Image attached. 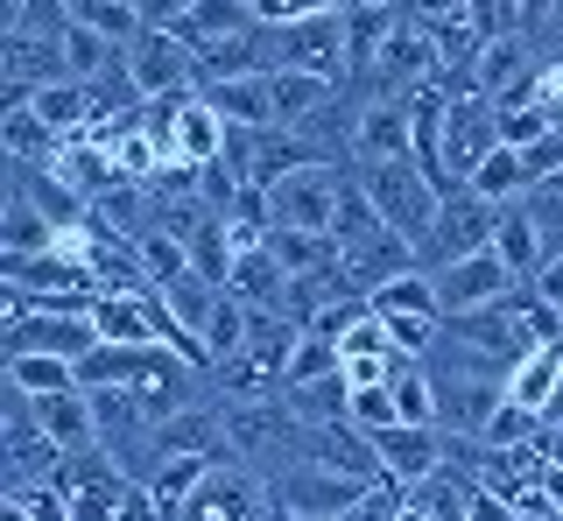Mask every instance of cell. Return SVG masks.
I'll use <instances>...</instances> for the list:
<instances>
[{"label":"cell","instance_id":"obj_25","mask_svg":"<svg viewBox=\"0 0 563 521\" xmlns=\"http://www.w3.org/2000/svg\"><path fill=\"white\" fill-rule=\"evenodd\" d=\"M472 190H486L493 204H515V198H528V190H536V169H528V155L521 148H493L479 169H472Z\"/></svg>","mask_w":563,"mask_h":521},{"label":"cell","instance_id":"obj_17","mask_svg":"<svg viewBox=\"0 0 563 521\" xmlns=\"http://www.w3.org/2000/svg\"><path fill=\"white\" fill-rule=\"evenodd\" d=\"M205 99H211L225 120H233V128H282V113H275V78H268V71H246V78L205 85Z\"/></svg>","mask_w":563,"mask_h":521},{"label":"cell","instance_id":"obj_15","mask_svg":"<svg viewBox=\"0 0 563 521\" xmlns=\"http://www.w3.org/2000/svg\"><path fill=\"white\" fill-rule=\"evenodd\" d=\"M289 282H296V275L268 254V240H261V247H240L233 275H225V289H233L246 310H289Z\"/></svg>","mask_w":563,"mask_h":521},{"label":"cell","instance_id":"obj_13","mask_svg":"<svg viewBox=\"0 0 563 521\" xmlns=\"http://www.w3.org/2000/svg\"><path fill=\"white\" fill-rule=\"evenodd\" d=\"M225 148H233V120L211 107L205 92H190L176 107V128H169V163L205 169V163H225Z\"/></svg>","mask_w":563,"mask_h":521},{"label":"cell","instance_id":"obj_33","mask_svg":"<svg viewBox=\"0 0 563 521\" xmlns=\"http://www.w3.org/2000/svg\"><path fill=\"white\" fill-rule=\"evenodd\" d=\"M472 521H521V508L500 494V486H472Z\"/></svg>","mask_w":563,"mask_h":521},{"label":"cell","instance_id":"obj_24","mask_svg":"<svg viewBox=\"0 0 563 521\" xmlns=\"http://www.w3.org/2000/svg\"><path fill=\"white\" fill-rule=\"evenodd\" d=\"M268 78H275L282 128H310V120L331 107V92H339V78H317V71H268Z\"/></svg>","mask_w":563,"mask_h":521},{"label":"cell","instance_id":"obj_38","mask_svg":"<svg viewBox=\"0 0 563 521\" xmlns=\"http://www.w3.org/2000/svg\"><path fill=\"white\" fill-rule=\"evenodd\" d=\"M542 423H563V374H556V402H550V415Z\"/></svg>","mask_w":563,"mask_h":521},{"label":"cell","instance_id":"obj_23","mask_svg":"<svg viewBox=\"0 0 563 521\" xmlns=\"http://www.w3.org/2000/svg\"><path fill=\"white\" fill-rule=\"evenodd\" d=\"M35 409H43V430L57 437V451H85V444H99V423H92V395H85V388H64V395H35Z\"/></svg>","mask_w":563,"mask_h":521},{"label":"cell","instance_id":"obj_27","mask_svg":"<svg viewBox=\"0 0 563 521\" xmlns=\"http://www.w3.org/2000/svg\"><path fill=\"white\" fill-rule=\"evenodd\" d=\"M8 388H22V395H64V388H78V359H57V353H8Z\"/></svg>","mask_w":563,"mask_h":521},{"label":"cell","instance_id":"obj_28","mask_svg":"<svg viewBox=\"0 0 563 521\" xmlns=\"http://www.w3.org/2000/svg\"><path fill=\"white\" fill-rule=\"evenodd\" d=\"M211 465H219V458H163V465H155L148 494L163 500V514H169V521L184 514V500H190V494L205 486V473H211Z\"/></svg>","mask_w":563,"mask_h":521},{"label":"cell","instance_id":"obj_35","mask_svg":"<svg viewBox=\"0 0 563 521\" xmlns=\"http://www.w3.org/2000/svg\"><path fill=\"white\" fill-rule=\"evenodd\" d=\"M113 521H169V514H163V500H155L148 486H128V500H120Z\"/></svg>","mask_w":563,"mask_h":521},{"label":"cell","instance_id":"obj_4","mask_svg":"<svg viewBox=\"0 0 563 521\" xmlns=\"http://www.w3.org/2000/svg\"><path fill=\"white\" fill-rule=\"evenodd\" d=\"M493 233H500V204H493L486 190L457 184V190H444V204H437V225L422 233L416 260H422V268H444V260H465V254L493 247Z\"/></svg>","mask_w":563,"mask_h":521},{"label":"cell","instance_id":"obj_7","mask_svg":"<svg viewBox=\"0 0 563 521\" xmlns=\"http://www.w3.org/2000/svg\"><path fill=\"white\" fill-rule=\"evenodd\" d=\"M128 78L141 99H169V92H205L198 78V49H190L176 29H141L128 43Z\"/></svg>","mask_w":563,"mask_h":521},{"label":"cell","instance_id":"obj_16","mask_svg":"<svg viewBox=\"0 0 563 521\" xmlns=\"http://www.w3.org/2000/svg\"><path fill=\"white\" fill-rule=\"evenodd\" d=\"M64 247V225L29 198L22 184H8V204H0V254H49Z\"/></svg>","mask_w":563,"mask_h":521},{"label":"cell","instance_id":"obj_37","mask_svg":"<svg viewBox=\"0 0 563 521\" xmlns=\"http://www.w3.org/2000/svg\"><path fill=\"white\" fill-rule=\"evenodd\" d=\"M395 521H430V514H422V500L409 494V500H401V514H395Z\"/></svg>","mask_w":563,"mask_h":521},{"label":"cell","instance_id":"obj_29","mask_svg":"<svg viewBox=\"0 0 563 521\" xmlns=\"http://www.w3.org/2000/svg\"><path fill=\"white\" fill-rule=\"evenodd\" d=\"M493 107H500V142H507V148H536L542 134L556 128V120L542 113L536 99H493Z\"/></svg>","mask_w":563,"mask_h":521},{"label":"cell","instance_id":"obj_19","mask_svg":"<svg viewBox=\"0 0 563 521\" xmlns=\"http://www.w3.org/2000/svg\"><path fill=\"white\" fill-rule=\"evenodd\" d=\"M556 374H563V339L536 345V353H521L515 367H507V402L550 415V402H556Z\"/></svg>","mask_w":563,"mask_h":521},{"label":"cell","instance_id":"obj_26","mask_svg":"<svg viewBox=\"0 0 563 521\" xmlns=\"http://www.w3.org/2000/svg\"><path fill=\"white\" fill-rule=\"evenodd\" d=\"M70 142L35 107H8V163H57Z\"/></svg>","mask_w":563,"mask_h":521},{"label":"cell","instance_id":"obj_1","mask_svg":"<svg viewBox=\"0 0 563 521\" xmlns=\"http://www.w3.org/2000/svg\"><path fill=\"white\" fill-rule=\"evenodd\" d=\"M360 184H366V198L380 204V219L395 225L401 240H416V247H422V233L437 225V204H444V184H437L416 155H395V163H360Z\"/></svg>","mask_w":563,"mask_h":521},{"label":"cell","instance_id":"obj_30","mask_svg":"<svg viewBox=\"0 0 563 521\" xmlns=\"http://www.w3.org/2000/svg\"><path fill=\"white\" fill-rule=\"evenodd\" d=\"M528 212H536L542 254H550V260H563V190H556V184H536V190H528Z\"/></svg>","mask_w":563,"mask_h":521},{"label":"cell","instance_id":"obj_32","mask_svg":"<svg viewBox=\"0 0 563 521\" xmlns=\"http://www.w3.org/2000/svg\"><path fill=\"white\" fill-rule=\"evenodd\" d=\"M331 8H360V0H254L261 22H303V14H331Z\"/></svg>","mask_w":563,"mask_h":521},{"label":"cell","instance_id":"obj_11","mask_svg":"<svg viewBox=\"0 0 563 521\" xmlns=\"http://www.w3.org/2000/svg\"><path fill=\"white\" fill-rule=\"evenodd\" d=\"M374 444H380V473H387V486H409V494L451 465V458H444V451H451L444 423H387V430H374Z\"/></svg>","mask_w":563,"mask_h":521},{"label":"cell","instance_id":"obj_2","mask_svg":"<svg viewBox=\"0 0 563 521\" xmlns=\"http://www.w3.org/2000/svg\"><path fill=\"white\" fill-rule=\"evenodd\" d=\"M268 29V71H317V78H352V36L345 8L303 14V22H261Z\"/></svg>","mask_w":563,"mask_h":521},{"label":"cell","instance_id":"obj_5","mask_svg":"<svg viewBox=\"0 0 563 521\" xmlns=\"http://www.w3.org/2000/svg\"><path fill=\"white\" fill-rule=\"evenodd\" d=\"M0 275L14 289H29L35 303H92L99 297L92 268L78 254V233H64V247H49V254H0Z\"/></svg>","mask_w":563,"mask_h":521},{"label":"cell","instance_id":"obj_34","mask_svg":"<svg viewBox=\"0 0 563 521\" xmlns=\"http://www.w3.org/2000/svg\"><path fill=\"white\" fill-rule=\"evenodd\" d=\"M401 8H409L422 29H437V22H465V14H472V0H401Z\"/></svg>","mask_w":563,"mask_h":521},{"label":"cell","instance_id":"obj_14","mask_svg":"<svg viewBox=\"0 0 563 521\" xmlns=\"http://www.w3.org/2000/svg\"><path fill=\"white\" fill-rule=\"evenodd\" d=\"M0 71H8V107H29L35 85L70 78L64 36H29V29H8V57H0Z\"/></svg>","mask_w":563,"mask_h":521},{"label":"cell","instance_id":"obj_31","mask_svg":"<svg viewBox=\"0 0 563 521\" xmlns=\"http://www.w3.org/2000/svg\"><path fill=\"white\" fill-rule=\"evenodd\" d=\"M352 423H360V430H387V423H401L395 388H352Z\"/></svg>","mask_w":563,"mask_h":521},{"label":"cell","instance_id":"obj_21","mask_svg":"<svg viewBox=\"0 0 563 521\" xmlns=\"http://www.w3.org/2000/svg\"><path fill=\"white\" fill-rule=\"evenodd\" d=\"M282 402L303 415L310 430L352 423V380H345V367H339V374H317V380H296V388H282Z\"/></svg>","mask_w":563,"mask_h":521},{"label":"cell","instance_id":"obj_8","mask_svg":"<svg viewBox=\"0 0 563 521\" xmlns=\"http://www.w3.org/2000/svg\"><path fill=\"white\" fill-rule=\"evenodd\" d=\"M366 494H374L366 479H345V473L310 465V458L282 465V479H275V508H289V514H324V521H345Z\"/></svg>","mask_w":563,"mask_h":521},{"label":"cell","instance_id":"obj_3","mask_svg":"<svg viewBox=\"0 0 563 521\" xmlns=\"http://www.w3.org/2000/svg\"><path fill=\"white\" fill-rule=\"evenodd\" d=\"M500 148V107L486 92H451L444 107V134H437V184L457 190L472 184V169Z\"/></svg>","mask_w":563,"mask_h":521},{"label":"cell","instance_id":"obj_20","mask_svg":"<svg viewBox=\"0 0 563 521\" xmlns=\"http://www.w3.org/2000/svg\"><path fill=\"white\" fill-rule=\"evenodd\" d=\"M395 225L380 219V204L366 198V184L360 177H345V190H339V212H331V240H339L345 254H360V247H374V240H387Z\"/></svg>","mask_w":563,"mask_h":521},{"label":"cell","instance_id":"obj_12","mask_svg":"<svg viewBox=\"0 0 563 521\" xmlns=\"http://www.w3.org/2000/svg\"><path fill=\"white\" fill-rule=\"evenodd\" d=\"M339 190H345V177L331 163H303V169H289L282 184H268V212H275V225H310V233H331Z\"/></svg>","mask_w":563,"mask_h":521},{"label":"cell","instance_id":"obj_22","mask_svg":"<svg viewBox=\"0 0 563 521\" xmlns=\"http://www.w3.org/2000/svg\"><path fill=\"white\" fill-rule=\"evenodd\" d=\"M155 289H163L169 318L184 324L190 339H205V318H211V310H219V297H225V282H211L205 268H176L169 282H155Z\"/></svg>","mask_w":563,"mask_h":521},{"label":"cell","instance_id":"obj_39","mask_svg":"<svg viewBox=\"0 0 563 521\" xmlns=\"http://www.w3.org/2000/svg\"><path fill=\"white\" fill-rule=\"evenodd\" d=\"M550 36H556V57H563V0H556V14H550Z\"/></svg>","mask_w":563,"mask_h":521},{"label":"cell","instance_id":"obj_6","mask_svg":"<svg viewBox=\"0 0 563 521\" xmlns=\"http://www.w3.org/2000/svg\"><path fill=\"white\" fill-rule=\"evenodd\" d=\"M268 514H275V486H261L254 465L219 458L205 473V486L184 500V514H176V521H268Z\"/></svg>","mask_w":563,"mask_h":521},{"label":"cell","instance_id":"obj_36","mask_svg":"<svg viewBox=\"0 0 563 521\" xmlns=\"http://www.w3.org/2000/svg\"><path fill=\"white\" fill-rule=\"evenodd\" d=\"M190 8H198V0H141V22H148V29H176Z\"/></svg>","mask_w":563,"mask_h":521},{"label":"cell","instance_id":"obj_18","mask_svg":"<svg viewBox=\"0 0 563 521\" xmlns=\"http://www.w3.org/2000/svg\"><path fill=\"white\" fill-rule=\"evenodd\" d=\"M493 254H500L507 268L521 275V282H536V275L550 268V254H542V233H536V212H528V198L500 204V233H493Z\"/></svg>","mask_w":563,"mask_h":521},{"label":"cell","instance_id":"obj_10","mask_svg":"<svg viewBox=\"0 0 563 521\" xmlns=\"http://www.w3.org/2000/svg\"><path fill=\"white\" fill-rule=\"evenodd\" d=\"M345 148H352V163H395V155H416V107L409 99H387V92H366L360 113H352Z\"/></svg>","mask_w":563,"mask_h":521},{"label":"cell","instance_id":"obj_9","mask_svg":"<svg viewBox=\"0 0 563 521\" xmlns=\"http://www.w3.org/2000/svg\"><path fill=\"white\" fill-rule=\"evenodd\" d=\"M430 275H437V297H444V318H472V310H486V303H500V297L521 289V275L493 247L465 254V260H444V268H430Z\"/></svg>","mask_w":563,"mask_h":521}]
</instances>
